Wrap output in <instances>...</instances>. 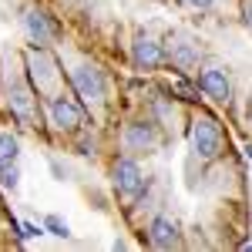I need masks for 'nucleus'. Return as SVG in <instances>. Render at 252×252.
<instances>
[{"label": "nucleus", "mask_w": 252, "mask_h": 252, "mask_svg": "<svg viewBox=\"0 0 252 252\" xmlns=\"http://www.w3.org/2000/svg\"><path fill=\"white\" fill-rule=\"evenodd\" d=\"M192 145L202 158H215L219 148H222V135H219V125L212 118H198L192 128Z\"/></svg>", "instance_id": "obj_1"}, {"label": "nucleus", "mask_w": 252, "mask_h": 252, "mask_svg": "<svg viewBox=\"0 0 252 252\" xmlns=\"http://www.w3.org/2000/svg\"><path fill=\"white\" fill-rule=\"evenodd\" d=\"M71 84L78 88V94L84 101H101L104 97V78L97 67H74L71 71Z\"/></svg>", "instance_id": "obj_2"}, {"label": "nucleus", "mask_w": 252, "mask_h": 252, "mask_svg": "<svg viewBox=\"0 0 252 252\" xmlns=\"http://www.w3.org/2000/svg\"><path fill=\"white\" fill-rule=\"evenodd\" d=\"M141 168H138V161H131V158H121L115 165V185L121 195H138L141 192Z\"/></svg>", "instance_id": "obj_3"}, {"label": "nucleus", "mask_w": 252, "mask_h": 252, "mask_svg": "<svg viewBox=\"0 0 252 252\" xmlns=\"http://www.w3.org/2000/svg\"><path fill=\"white\" fill-rule=\"evenodd\" d=\"M198 88H202L209 97L222 101V104L232 97V88H229V78H225V71H222V67H209V71L198 78Z\"/></svg>", "instance_id": "obj_4"}, {"label": "nucleus", "mask_w": 252, "mask_h": 252, "mask_svg": "<svg viewBox=\"0 0 252 252\" xmlns=\"http://www.w3.org/2000/svg\"><path fill=\"white\" fill-rule=\"evenodd\" d=\"M131 58H135L138 67H145V71H152V67H158L161 64V44L152 37H138L135 47H131Z\"/></svg>", "instance_id": "obj_5"}, {"label": "nucleus", "mask_w": 252, "mask_h": 252, "mask_svg": "<svg viewBox=\"0 0 252 252\" xmlns=\"http://www.w3.org/2000/svg\"><path fill=\"white\" fill-rule=\"evenodd\" d=\"M51 118H54V125L64 128V131H71V128L81 125V111L67 101V97H51Z\"/></svg>", "instance_id": "obj_6"}, {"label": "nucleus", "mask_w": 252, "mask_h": 252, "mask_svg": "<svg viewBox=\"0 0 252 252\" xmlns=\"http://www.w3.org/2000/svg\"><path fill=\"white\" fill-rule=\"evenodd\" d=\"M24 31L31 34V40H37V44H47V40L54 37L51 20L44 17L40 10H27V14H24Z\"/></svg>", "instance_id": "obj_7"}, {"label": "nucleus", "mask_w": 252, "mask_h": 252, "mask_svg": "<svg viewBox=\"0 0 252 252\" xmlns=\"http://www.w3.org/2000/svg\"><path fill=\"white\" fill-rule=\"evenodd\" d=\"M152 141H155V131H152V125H145V121H135V125L125 128V145H128L131 152L152 148Z\"/></svg>", "instance_id": "obj_8"}, {"label": "nucleus", "mask_w": 252, "mask_h": 252, "mask_svg": "<svg viewBox=\"0 0 252 252\" xmlns=\"http://www.w3.org/2000/svg\"><path fill=\"white\" fill-rule=\"evenodd\" d=\"M175 242H178V235H175L172 219L158 215L155 222H152V246H158V249H172Z\"/></svg>", "instance_id": "obj_9"}, {"label": "nucleus", "mask_w": 252, "mask_h": 252, "mask_svg": "<svg viewBox=\"0 0 252 252\" xmlns=\"http://www.w3.org/2000/svg\"><path fill=\"white\" fill-rule=\"evenodd\" d=\"M0 185L3 189H17L20 185V168H17V161H0Z\"/></svg>", "instance_id": "obj_10"}, {"label": "nucleus", "mask_w": 252, "mask_h": 252, "mask_svg": "<svg viewBox=\"0 0 252 252\" xmlns=\"http://www.w3.org/2000/svg\"><path fill=\"white\" fill-rule=\"evenodd\" d=\"M195 61H198V51H195L189 40H178V44H175V64H178V67H192Z\"/></svg>", "instance_id": "obj_11"}, {"label": "nucleus", "mask_w": 252, "mask_h": 252, "mask_svg": "<svg viewBox=\"0 0 252 252\" xmlns=\"http://www.w3.org/2000/svg\"><path fill=\"white\" fill-rule=\"evenodd\" d=\"M10 108L17 111V118H31V94H27L24 88H14V94H10Z\"/></svg>", "instance_id": "obj_12"}, {"label": "nucleus", "mask_w": 252, "mask_h": 252, "mask_svg": "<svg viewBox=\"0 0 252 252\" xmlns=\"http://www.w3.org/2000/svg\"><path fill=\"white\" fill-rule=\"evenodd\" d=\"M17 152H20L17 138L14 135H0V161H17Z\"/></svg>", "instance_id": "obj_13"}, {"label": "nucleus", "mask_w": 252, "mask_h": 252, "mask_svg": "<svg viewBox=\"0 0 252 252\" xmlns=\"http://www.w3.org/2000/svg\"><path fill=\"white\" fill-rule=\"evenodd\" d=\"M44 229H47L51 235H58V239H67V235H71V229H67V222H64L61 215H47Z\"/></svg>", "instance_id": "obj_14"}, {"label": "nucleus", "mask_w": 252, "mask_h": 252, "mask_svg": "<svg viewBox=\"0 0 252 252\" xmlns=\"http://www.w3.org/2000/svg\"><path fill=\"white\" fill-rule=\"evenodd\" d=\"M34 235H40V229L34 222H24V225H20V239H34Z\"/></svg>", "instance_id": "obj_15"}, {"label": "nucleus", "mask_w": 252, "mask_h": 252, "mask_svg": "<svg viewBox=\"0 0 252 252\" xmlns=\"http://www.w3.org/2000/svg\"><path fill=\"white\" fill-rule=\"evenodd\" d=\"M242 20L252 27V0H242Z\"/></svg>", "instance_id": "obj_16"}, {"label": "nucleus", "mask_w": 252, "mask_h": 252, "mask_svg": "<svg viewBox=\"0 0 252 252\" xmlns=\"http://www.w3.org/2000/svg\"><path fill=\"white\" fill-rule=\"evenodd\" d=\"M189 3H192V7H198V10H205V7H212L215 0H189Z\"/></svg>", "instance_id": "obj_17"}]
</instances>
